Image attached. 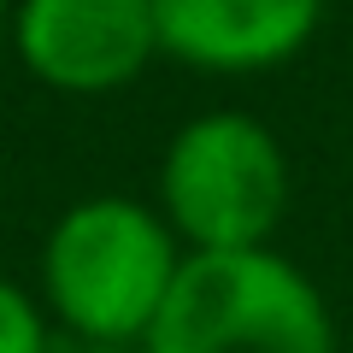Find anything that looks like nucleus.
Returning <instances> with one entry per match:
<instances>
[{
    "mask_svg": "<svg viewBox=\"0 0 353 353\" xmlns=\"http://www.w3.org/2000/svg\"><path fill=\"white\" fill-rule=\"evenodd\" d=\"M53 353H141V347H94V341H65L59 336V347Z\"/></svg>",
    "mask_w": 353,
    "mask_h": 353,
    "instance_id": "obj_7",
    "label": "nucleus"
},
{
    "mask_svg": "<svg viewBox=\"0 0 353 353\" xmlns=\"http://www.w3.org/2000/svg\"><path fill=\"white\" fill-rule=\"evenodd\" d=\"M12 41L30 77L65 94H112L159 53L153 0H18Z\"/></svg>",
    "mask_w": 353,
    "mask_h": 353,
    "instance_id": "obj_4",
    "label": "nucleus"
},
{
    "mask_svg": "<svg viewBox=\"0 0 353 353\" xmlns=\"http://www.w3.org/2000/svg\"><path fill=\"white\" fill-rule=\"evenodd\" d=\"M6 18H12V12H6V0H0V30H6Z\"/></svg>",
    "mask_w": 353,
    "mask_h": 353,
    "instance_id": "obj_8",
    "label": "nucleus"
},
{
    "mask_svg": "<svg viewBox=\"0 0 353 353\" xmlns=\"http://www.w3.org/2000/svg\"><path fill=\"white\" fill-rule=\"evenodd\" d=\"M324 0H153L159 53L201 71H271L318 30Z\"/></svg>",
    "mask_w": 353,
    "mask_h": 353,
    "instance_id": "obj_5",
    "label": "nucleus"
},
{
    "mask_svg": "<svg viewBox=\"0 0 353 353\" xmlns=\"http://www.w3.org/2000/svg\"><path fill=\"white\" fill-rule=\"evenodd\" d=\"M289 153L248 112L189 118L159 159V218L183 241V253L271 248L289 218Z\"/></svg>",
    "mask_w": 353,
    "mask_h": 353,
    "instance_id": "obj_3",
    "label": "nucleus"
},
{
    "mask_svg": "<svg viewBox=\"0 0 353 353\" xmlns=\"http://www.w3.org/2000/svg\"><path fill=\"white\" fill-rule=\"evenodd\" d=\"M141 353H341L330 301L277 248L189 253Z\"/></svg>",
    "mask_w": 353,
    "mask_h": 353,
    "instance_id": "obj_2",
    "label": "nucleus"
},
{
    "mask_svg": "<svg viewBox=\"0 0 353 353\" xmlns=\"http://www.w3.org/2000/svg\"><path fill=\"white\" fill-rule=\"evenodd\" d=\"M59 336H53L48 306L30 289H18L12 277H0V353H53Z\"/></svg>",
    "mask_w": 353,
    "mask_h": 353,
    "instance_id": "obj_6",
    "label": "nucleus"
},
{
    "mask_svg": "<svg viewBox=\"0 0 353 353\" xmlns=\"http://www.w3.org/2000/svg\"><path fill=\"white\" fill-rule=\"evenodd\" d=\"M183 259L189 253L159 206L130 194H88L65 206L41 241V306L65 341L141 347Z\"/></svg>",
    "mask_w": 353,
    "mask_h": 353,
    "instance_id": "obj_1",
    "label": "nucleus"
}]
</instances>
